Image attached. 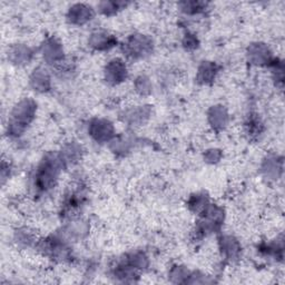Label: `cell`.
Returning a JSON list of instances; mask_svg holds the SVG:
<instances>
[{"label": "cell", "instance_id": "cell-1", "mask_svg": "<svg viewBox=\"0 0 285 285\" xmlns=\"http://www.w3.org/2000/svg\"><path fill=\"white\" fill-rule=\"evenodd\" d=\"M70 17L73 19V22L75 20H78V23H84L86 20L90 19L91 17V8L84 6V5H76L73 7V9L70 11Z\"/></svg>", "mask_w": 285, "mask_h": 285}]
</instances>
